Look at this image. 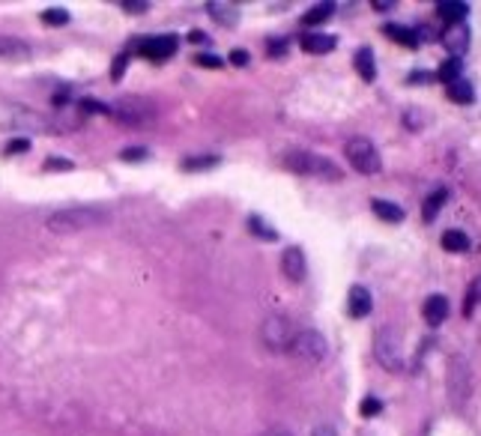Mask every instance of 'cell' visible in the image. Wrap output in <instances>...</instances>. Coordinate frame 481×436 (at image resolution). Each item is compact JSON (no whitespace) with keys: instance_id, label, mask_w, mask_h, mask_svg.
<instances>
[{"instance_id":"1","label":"cell","mask_w":481,"mask_h":436,"mask_svg":"<svg viewBox=\"0 0 481 436\" xmlns=\"http://www.w3.org/2000/svg\"><path fill=\"white\" fill-rule=\"evenodd\" d=\"M111 221V212L105 207H66L48 216V230L51 233H78V230L102 227Z\"/></svg>"},{"instance_id":"2","label":"cell","mask_w":481,"mask_h":436,"mask_svg":"<svg viewBox=\"0 0 481 436\" xmlns=\"http://www.w3.org/2000/svg\"><path fill=\"white\" fill-rule=\"evenodd\" d=\"M284 168L293 170V174H299V177L323 179V183H341V179H344V170H341L335 162L326 159V155H317V153H290V155H284Z\"/></svg>"},{"instance_id":"3","label":"cell","mask_w":481,"mask_h":436,"mask_svg":"<svg viewBox=\"0 0 481 436\" xmlns=\"http://www.w3.org/2000/svg\"><path fill=\"white\" fill-rule=\"evenodd\" d=\"M374 352H377L380 365L386 368V371H392V374H404V371H406V359H404V335L398 332L395 326L380 329V335H377V347H374Z\"/></svg>"},{"instance_id":"4","label":"cell","mask_w":481,"mask_h":436,"mask_svg":"<svg viewBox=\"0 0 481 436\" xmlns=\"http://www.w3.org/2000/svg\"><path fill=\"white\" fill-rule=\"evenodd\" d=\"M344 155H347V162L353 164L359 174H365V177L380 174V168H382L380 150L368 141V138H350V141L344 144Z\"/></svg>"},{"instance_id":"5","label":"cell","mask_w":481,"mask_h":436,"mask_svg":"<svg viewBox=\"0 0 481 436\" xmlns=\"http://www.w3.org/2000/svg\"><path fill=\"white\" fill-rule=\"evenodd\" d=\"M293 338H296V329H293L287 317L272 314L263 320V326H260V341L266 344L269 352H290Z\"/></svg>"},{"instance_id":"6","label":"cell","mask_w":481,"mask_h":436,"mask_svg":"<svg viewBox=\"0 0 481 436\" xmlns=\"http://www.w3.org/2000/svg\"><path fill=\"white\" fill-rule=\"evenodd\" d=\"M290 352L305 365H320V361L329 356V344L320 332L314 329H305V332H296V338L290 344Z\"/></svg>"},{"instance_id":"7","label":"cell","mask_w":481,"mask_h":436,"mask_svg":"<svg viewBox=\"0 0 481 436\" xmlns=\"http://www.w3.org/2000/svg\"><path fill=\"white\" fill-rule=\"evenodd\" d=\"M114 117L120 123H126V126H146V123H153L156 111H153V105L141 96H123L114 105Z\"/></svg>"},{"instance_id":"8","label":"cell","mask_w":481,"mask_h":436,"mask_svg":"<svg viewBox=\"0 0 481 436\" xmlns=\"http://www.w3.org/2000/svg\"><path fill=\"white\" fill-rule=\"evenodd\" d=\"M448 394L454 398V404L463 407L469 394V365L463 356H454L452 365H448Z\"/></svg>"},{"instance_id":"9","label":"cell","mask_w":481,"mask_h":436,"mask_svg":"<svg viewBox=\"0 0 481 436\" xmlns=\"http://www.w3.org/2000/svg\"><path fill=\"white\" fill-rule=\"evenodd\" d=\"M177 36H150V39H144L141 45H138V54L146 57V60H153V63H161V60H168V57H174L177 54Z\"/></svg>"},{"instance_id":"10","label":"cell","mask_w":481,"mask_h":436,"mask_svg":"<svg viewBox=\"0 0 481 436\" xmlns=\"http://www.w3.org/2000/svg\"><path fill=\"white\" fill-rule=\"evenodd\" d=\"M281 272L293 284L302 281L305 272H308V263H305L302 248H296V245H293V248H284V254H281Z\"/></svg>"},{"instance_id":"11","label":"cell","mask_w":481,"mask_h":436,"mask_svg":"<svg viewBox=\"0 0 481 436\" xmlns=\"http://www.w3.org/2000/svg\"><path fill=\"white\" fill-rule=\"evenodd\" d=\"M443 45L448 48V54H452L454 60H460V57L469 51V27L463 21L448 24V30L443 33Z\"/></svg>"},{"instance_id":"12","label":"cell","mask_w":481,"mask_h":436,"mask_svg":"<svg viewBox=\"0 0 481 436\" xmlns=\"http://www.w3.org/2000/svg\"><path fill=\"white\" fill-rule=\"evenodd\" d=\"M371 308H374V302H371V290H368V287H362V284L350 287V302H347L350 314H353V317H368Z\"/></svg>"},{"instance_id":"13","label":"cell","mask_w":481,"mask_h":436,"mask_svg":"<svg viewBox=\"0 0 481 436\" xmlns=\"http://www.w3.org/2000/svg\"><path fill=\"white\" fill-rule=\"evenodd\" d=\"M207 12L213 15V21H218L222 27H236V24H239V6L224 3V0H213V3H207Z\"/></svg>"},{"instance_id":"14","label":"cell","mask_w":481,"mask_h":436,"mask_svg":"<svg viewBox=\"0 0 481 436\" xmlns=\"http://www.w3.org/2000/svg\"><path fill=\"white\" fill-rule=\"evenodd\" d=\"M299 45H302L308 54H329V51H335L338 39L329 36V33H305V36L299 39Z\"/></svg>"},{"instance_id":"15","label":"cell","mask_w":481,"mask_h":436,"mask_svg":"<svg viewBox=\"0 0 481 436\" xmlns=\"http://www.w3.org/2000/svg\"><path fill=\"white\" fill-rule=\"evenodd\" d=\"M445 317H448V299L443 293H434V296H428V302H425V320H428V326H443L445 323Z\"/></svg>"},{"instance_id":"16","label":"cell","mask_w":481,"mask_h":436,"mask_svg":"<svg viewBox=\"0 0 481 436\" xmlns=\"http://www.w3.org/2000/svg\"><path fill=\"white\" fill-rule=\"evenodd\" d=\"M30 45L15 36H0V60H27Z\"/></svg>"},{"instance_id":"17","label":"cell","mask_w":481,"mask_h":436,"mask_svg":"<svg viewBox=\"0 0 481 436\" xmlns=\"http://www.w3.org/2000/svg\"><path fill=\"white\" fill-rule=\"evenodd\" d=\"M371 209H374V216L382 218V221H389V225H398V221H404V209L398 207V203L392 201H371Z\"/></svg>"},{"instance_id":"18","label":"cell","mask_w":481,"mask_h":436,"mask_svg":"<svg viewBox=\"0 0 481 436\" xmlns=\"http://www.w3.org/2000/svg\"><path fill=\"white\" fill-rule=\"evenodd\" d=\"M443 248L445 251H454V254H467L472 248V242H469V236L463 233V230H445L443 233Z\"/></svg>"},{"instance_id":"19","label":"cell","mask_w":481,"mask_h":436,"mask_svg":"<svg viewBox=\"0 0 481 436\" xmlns=\"http://www.w3.org/2000/svg\"><path fill=\"white\" fill-rule=\"evenodd\" d=\"M356 69H359V75H362L365 81H374L377 78V66H374V51L368 45H362L356 51Z\"/></svg>"},{"instance_id":"20","label":"cell","mask_w":481,"mask_h":436,"mask_svg":"<svg viewBox=\"0 0 481 436\" xmlns=\"http://www.w3.org/2000/svg\"><path fill=\"white\" fill-rule=\"evenodd\" d=\"M386 36H392L398 45H406V48H415L419 45V39H415V30L413 27H404V24H386L382 27Z\"/></svg>"},{"instance_id":"21","label":"cell","mask_w":481,"mask_h":436,"mask_svg":"<svg viewBox=\"0 0 481 436\" xmlns=\"http://www.w3.org/2000/svg\"><path fill=\"white\" fill-rule=\"evenodd\" d=\"M437 12H439V18L452 21V24H460L463 18H467V12H469V3H460V0H454V3H439Z\"/></svg>"},{"instance_id":"22","label":"cell","mask_w":481,"mask_h":436,"mask_svg":"<svg viewBox=\"0 0 481 436\" xmlns=\"http://www.w3.org/2000/svg\"><path fill=\"white\" fill-rule=\"evenodd\" d=\"M445 201H448V192H445V188H437V192L425 201V207H421V216H425V221H434L439 216V209L445 207Z\"/></svg>"},{"instance_id":"23","label":"cell","mask_w":481,"mask_h":436,"mask_svg":"<svg viewBox=\"0 0 481 436\" xmlns=\"http://www.w3.org/2000/svg\"><path fill=\"white\" fill-rule=\"evenodd\" d=\"M218 162H222V155H213V153L194 155V159H183V162H179V170H209V168H216Z\"/></svg>"},{"instance_id":"24","label":"cell","mask_w":481,"mask_h":436,"mask_svg":"<svg viewBox=\"0 0 481 436\" xmlns=\"http://www.w3.org/2000/svg\"><path fill=\"white\" fill-rule=\"evenodd\" d=\"M332 12H335V3H314L311 10H308L305 15H302V24H323L326 18H332Z\"/></svg>"},{"instance_id":"25","label":"cell","mask_w":481,"mask_h":436,"mask_svg":"<svg viewBox=\"0 0 481 436\" xmlns=\"http://www.w3.org/2000/svg\"><path fill=\"white\" fill-rule=\"evenodd\" d=\"M460 72H463V63H460V60H454V57H452V60H445L443 66H439L437 78L443 81V84H448V87H452L454 81H460Z\"/></svg>"},{"instance_id":"26","label":"cell","mask_w":481,"mask_h":436,"mask_svg":"<svg viewBox=\"0 0 481 436\" xmlns=\"http://www.w3.org/2000/svg\"><path fill=\"white\" fill-rule=\"evenodd\" d=\"M448 96H452L454 102H460V105H469L472 99H476V90H472L469 81H463V78H460V81H454V84L448 87Z\"/></svg>"},{"instance_id":"27","label":"cell","mask_w":481,"mask_h":436,"mask_svg":"<svg viewBox=\"0 0 481 436\" xmlns=\"http://www.w3.org/2000/svg\"><path fill=\"white\" fill-rule=\"evenodd\" d=\"M248 230H251L255 236H260V240H266V242H275V240H278V233H275V230L269 227L260 216H248Z\"/></svg>"},{"instance_id":"28","label":"cell","mask_w":481,"mask_h":436,"mask_svg":"<svg viewBox=\"0 0 481 436\" xmlns=\"http://www.w3.org/2000/svg\"><path fill=\"white\" fill-rule=\"evenodd\" d=\"M42 21L48 24V27H63V24H69V12L66 10H45L42 12Z\"/></svg>"},{"instance_id":"29","label":"cell","mask_w":481,"mask_h":436,"mask_svg":"<svg viewBox=\"0 0 481 436\" xmlns=\"http://www.w3.org/2000/svg\"><path fill=\"white\" fill-rule=\"evenodd\" d=\"M146 155H150V153H146L144 146H126V150L120 153V159H123V162H144Z\"/></svg>"},{"instance_id":"30","label":"cell","mask_w":481,"mask_h":436,"mask_svg":"<svg viewBox=\"0 0 481 436\" xmlns=\"http://www.w3.org/2000/svg\"><path fill=\"white\" fill-rule=\"evenodd\" d=\"M478 305V281H472L469 284V290H467V302H463V314H472V308Z\"/></svg>"},{"instance_id":"31","label":"cell","mask_w":481,"mask_h":436,"mask_svg":"<svg viewBox=\"0 0 481 436\" xmlns=\"http://www.w3.org/2000/svg\"><path fill=\"white\" fill-rule=\"evenodd\" d=\"M194 60H198V66H207V69H222V66H224V60H222V57H216V54H198Z\"/></svg>"},{"instance_id":"32","label":"cell","mask_w":481,"mask_h":436,"mask_svg":"<svg viewBox=\"0 0 481 436\" xmlns=\"http://www.w3.org/2000/svg\"><path fill=\"white\" fill-rule=\"evenodd\" d=\"M27 150H30L27 138H15V141L6 144V155H18V153H27Z\"/></svg>"},{"instance_id":"33","label":"cell","mask_w":481,"mask_h":436,"mask_svg":"<svg viewBox=\"0 0 481 436\" xmlns=\"http://www.w3.org/2000/svg\"><path fill=\"white\" fill-rule=\"evenodd\" d=\"M126 63H129L126 54H120L117 60H114V66H111V78H114V81H120V78L126 75Z\"/></svg>"},{"instance_id":"34","label":"cell","mask_w":481,"mask_h":436,"mask_svg":"<svg viewBox=\"0 0 481 436\" xmlns=\"http://www.w3.org/2000/svg\"><path fill=\"white\" fill-rule=\"evenodd\" d=\"M233 66H248V60H251V54L246 51V48H233L231 51V57H227Z\"/></svg>"},{"instance_id":"35","label":"cell","mask_w":481,"mask_h":436,"mask_svg":"<svg viewBox=\"0 0 481 436\" xmlns=\"http://www.w3.org/2000/svg\"><path fill=\"white\" fill-rule=\"evenodd\" d=\"M287 39H269V54H272V57H284V54H287Z\"/></svg>"},{"instance_id":"36","label":"cell","mask_w":481,"mask_h":436,"mask_svg":"<svg viewBox=\"0 0 481 436\" xmlns=\"http://www.w3.org/2000/svg\"><path fill=\"white\" fill-rule=\"evenodd\" d=\"M404 123H406V126H410L413 131H419V129H421V114H419V108H410V111H406V114H404Z\"/></svg>"},{"instance_id":"37","label":"cell","mask_w":481,"mask_h":436,"mask_svg":"<svg viewBox=\"0 0 481 436\" xmlns=\"http://www.w3.org/2000/svg\"><path fill=\"white\" fill-rule=\"evenodd\" d=\"M380 409H382V404H380V400H377V398H368V400H362V415H365V418H371V415H377V413H380Z\"/></svg>"},{"instance_id":"38","label":"cell","mask_w":481,"mask_h":436,"mask_svg":"<svg viewBox=\"0 0 481 436\" xmlns=\"http://www.w3.org/2000/svg\"><path fill=\"white\" fill-rule=\"evenodd\" d=\"M81 108L87 114H108V108H105L102 102H96V99H81Z\"/></svg>"},{"instance_id":"39","label":"cell","mask_w":481,"mask_h":436,"mask_svg":"<svg viewBox=\"0 0 481 436\" xmlns=\"http://www.w3.org/2000/svg\"><path fill=\"white\" fill-rule=\"evenodd\" d=\"M123 10H129V12H146L150 10V3H146V0H123Z\"/></svg>"},{"instance_id":"40","label":"cell","mask_w":481,"mask_h":436,"mask_svg":"<svg viewBox=\"0 0 481 436\" xmlns=\"http://www.w3.org/2000/svg\"><path fill=\"white\" fill-rule=\"evenodd\" d=\"M434 78H437L434 72H413V75L406 78V81H410V84H415V87H419V84H430V81H434Z\"/></svg>"},{"instance_id":"41","label":"cell","mask_w":481,"mask_h":436,"mask_svg":"<svg viewBox=\"0 0 481 436\" xmlns=\"http://www.w3.org/2000/svg\"><path fill=\"white\" fill-rule=\"evenodd\" d=\"M45 170H72V162L69 159H48Z\"/></svg>"},{"instance_id":"42","label":"cell","mask_w":481,"mask_h":436,"mask_svg":"<svg viewBox=\"0 0 481 436\" xmlns=\"http://www.w3.org/2000/svg\"><path fill=\"white\" fill-rule=\"evenodd\" d=\"M207 39H209V36H207L203 30H192V33H189V42H207Z\"/></svg>"},{"instance_id":"43","label":"cell","mask_w":481,"mask_h":436,"mask_svg":"<svg viewBox=\"0 0 481 436\" xmlns=\"http://www.w3.org/2000/svg\"><path fill=\"white\" fill-rule=\"evenodd\" d=\"M314 436H338V433L332 431L329 424H320V427H317V431H314Z\"/></svg>"},{"instance_id":"44","label":"cell","mask_w":481,"mask_h":436,"mask_svg":"<svg viewBox=\"0 0 481 436\" xmlns=\"http://www.w3.org/2000/svg\"><path fill=\"white\" fill-rule=\"evenodd\" d=\"M374 10H395L392 0H374Z\"/></svg>"},{"instance_id":"45","label":"cell","mask_w":481,"mask_h":436,"mask_svg":"<svg viewBox=\"0 0 481 436\" xmlns=\"http://www.w3.org/2000/svg\"><path fill=\"white\" fill-rule=\"evenodd\" d=\"M278 436H290V433H278Z\"/></svg>"}]
</instances>
